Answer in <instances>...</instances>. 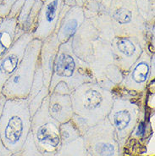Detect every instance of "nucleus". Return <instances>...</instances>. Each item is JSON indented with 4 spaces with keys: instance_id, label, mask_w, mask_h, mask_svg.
I'll use <instances>...</instances> for the list:
<instances>
[{
    "instance_id": "nucleus-1",
    "label": "nucleus",
    "mask_w": 155,
    "mask_h": 156,
    "mask_svg": "<svg viewBox=\"0 0 155 156\" xmlns=\"http://www.w3.org/2000/svg\"><path fill=\"white\" fill-rule=\"evenodd\" d=\"M74 115L71 121L82 136L93 126L107 118L114 94L97 82H86L70 94Z\"/></svg>"
},
{
    "instance_id": "nucleus-2",
    "label": "nucleus",
    "mask_w": 155,
    "mask_h": 156,
    "mask_svg": "<svg viewBox=\"0 0 155 156\" xmlns=\"http://www.w3.org/2000/svg\"><path fill=\"white\" fill-rule=\"evenodd\" d=\"M86 82H96L88 64L77 58L72 48V38L61 43L56 56L48 87L49 94H70Z\"/></svg>"
},
{
    "instance_id": "nucleus-3",
    "label": "nucleus",
    "mask_w": 155,
    "mask_h": 156,
    "mask_svg": "<svg viewBox=\"0 0 155 156\" xmlns=\"http://www.w3.org/2000/svg\"><path fill=\"white\" fill-rule=\"evenodd\" d=\"M114 98L108 120L114 130L121 150L136 126L147 115L146 92L135 94L121 90H113Z\"/></svg>"
},
{
    "instance_id": "nucleus-4",
    "label": "nucleus",
    "mask_w": 155,
    "mask_h": 156,
    "mask_svg": "<svg viewBox=\"0 0 155 156\" xmlns=\"http://www.w3.org/2000/svg\"><path fill=\"white\" fill-rule=\"evenodd\" d=\"M31 125V115L26 98L6 99L0 114V139L13 154L22 150Z\"/></svg>"
},
{
    "instance_id": "nucleus-5",
    "label": "nucleus",
    "mask_w": 155,
    "mask_h": 156,
    "mask_svg": "<svg viewBox=\"0 0 155 156\" xmlns=\"http://www.w3.org/2000/svg\"><path fill=\"white\" fill-rule=\"evenodd\" d=\"M42 41L33 38L26 48L19 66L3 87L1 94L6 99L27 98L38 66Z\"/></svg>"
},
{
    "instance_id": "nucleus-6",
    "label": "nucleus",
    "mask_w": 155,
    "mask_h": 156,
    "mask_svg": "<svg viewBox=\"0 0 155 156\" xmlns=\"http://www.w3.org/2000/svg\"><path fill=\"white\" fill-rule=\"evenodd\" d=\"M109 15L115 36L136 37L147 48V24L138 12L136 0H112Z\"/></svg>"
},
{
    "instance_id": "nucleus-7",
    "label": "nucleus",
    "mask_w": 155,
    "mask_h": 156,
    "mask_svg": "<svg viewBox=\"0 0 155 156\" xmlns=\"http://www.w3.org/2000/svg\"><path fill=\"white\" fill-rule=\"evenodd\" d=\"M60 124L48 112V96L31 117L30 133L36 147L44 156H54L61 146Z\"/></svg>"
},
{
    "instance_id": "nucleus-8",
    "label": "nucleus",
    "mask_w": 155,
    "mask_h": 156,
    "mask_svg": "<svg viewBox=\"0 0 155 156\" xmlns=\"http://www.w3.org/2000/svg\"><path fill=\"white\" fill-rule=\"evenodd\" d=\"M87 154L91 156H122L114 130L108 120L90 127L82 136Z\"/></svg>"
},
{
    "instance_id": "nucleus-9",
    "label": "nucleus",
    "mask_w": 155,
    "mask_h": 156,
    "mask_svg": "<svg viewBox=\"0 0 155 156\" xmlns=\"http://www.w3.org/2000/svg\"><path fill=\"white\" fill-rule=\"evenodd\" d=\"M153 80L154 53L144 48L139 58L123 76L119 86L114 89L139 94L146 92L147 86Z\"/></svg>"
},
{
    "instance_id": "nucleus-10",
    "label": "nucleus",
    "mask_w": 155,
    "mask_h": 156,
    "mask_svg": "<svg viewBox=\"0 0 155 156\" xmlns=\"http://www.w3.org/2000/svg\"><path fill=\"white\" fill-rule=\"evenodd\" d=\"M110 44L114 64L123 76L137 60L145 48L138 39L132 37L115 36Z\"/></svg>"
},
{
    "instance_id": "nucleus-11",
    "label": "nucleus",
    "mask_w": 155,
    "mask_h": 156,
    "mask_svg": "<svg viewBox=\"0 0 155 156\" xmlns=\"http://www.w3.org/2000/svg\"><path fill=\"white\" fill-rule=\"evenodd\" d=\"M33 39L31 32H26L16 39L12 47L0 58V94L5 82L16 71L23 58L28 43Z\"/></svg>"
},
{
    "instance_id": "nucleus-12",
    "label": "nucleus",
    "mask_w": 155,
    "mask_h": 156,
    "mask_svg": "<svg viewBox=\"0 0 155 156\" xmlns=\"http://www.w3.org/2000/svg\"><path fill=\"white\" fill-rule=\"evenodd\" d=\"M63 0H44L37 20L33 38L43 41L55 33L62 7Z\"/></svg>"
},
{
    "instance_id": "nucleus-13",
    "label": "nucleus",
    "mask_w": 155,
    "mask_h": 156,
    "mask_svg": "<svg viewBox=\"0 0 155 156\" xmlns=\"http://www.w3.org/2000/svg\"><path fill=\"white\" fill-rule=\"evenodd\" d=\"M97 30L92 21L86 19L72 37V48L76 56L86 64L89 62L93 53L96 40L98 38Z\"/></svg>"
},
{
    "instance_id": "nucleus-14",
    "label": "nucleus",
    "mask_w": 155,
    "mask_h": 156,
    "mask_svg": "<svg viewBox=\"0 0 155 156\" xmlns=\"http://www.w3.org/2000/svg\"><path fill=\"white\" fill-rule=\"evenodd\" d=\"M85 20L82 6H74L67 11L61 9L55 32L60 44L72 38Z\"/></svg>"
},
{
    "instance_id": "nucleus-15",
    "label": "nucleus",
    "mask_w": 155,
    "mask_h": 156,
    "mask_svg": "<svg viewBox=\"0 0 155 156\" xmlns=\"http://www.w3.org/2000/svg\"><path fill=\"white\" fill-rule=\"evenodd\" d=\"M59 45L60 43L58 42L55 33L51 34L49 37L42 41V46L39 55V66L43 71L44 84L48 87L50 84Z\"/></svg>"
},
{
    "instance_id": "nucleus-16",
    "label": "nucleus",
    "mask_w": 155,
    "mask_h": 156,
    "mask_svg": "<svg viewBox=\"0 0 155 156\" xmlns=\"http://www.w3.org/2000/svg\"><path fill=\"white\" fill-rule=\"evenodd\" d=\"M48 112L59 124L71 120L74 112L70 94L52 93L48 95Z\"/></svg>"
},
{
    "instance_id": "nucleus-17",
    "label": "nucleus",
    "mask_w": 155,
    "mask_h": 156,
    "mask_svg": "<svg viewBox=\"0 0 155 156\" xmlns=\"http://www.w3.org/2000/svg\"><path fill=\"white\" fill-rule=\"evenodd\" d=\"M48 95H49V89L44 84L43 71L39 66L38 60V66L36 70L31 90H30L29 95L26 98L31 117L35 114L36 111L39 109V107L42 105L44 99Z\"/></svg>"
},
{
    "instance_id": "nucleus-18",
    "label": "nucleus",
    "mask_w": 155,
    "mask_h": 156,
    "mask_svg": "<svg viewBox=\"0 0 155 156\" xmlns=\"http://www.w3.org/2000/svg\"><path fill=\"white\" fill-rule=\"evenodd\" d=\"M17 19L7 16L0 23V58L12 47L16 41Z\"/></svg>"
},
{
    "instance_id": "nucleus-19",
    "label": "nucleus",
    "mask_w": 155,
    "mask_h": 156,
    "mask_svg": "<svg viewBox=\"0 0 155 156\" xmlns=\"http://www.w3.org/2000/svg\"><path fill=\"white\" fill-rule=\"evenodd\" d=\"M89 20L97 30L99 38L103 39L108 43H111L114 37H115V34L109 12L100 14L96 17Z\"/></svg>"
},
{
    "instance_id": "nucleus-20",
    "label": "nucleus",
    "mask_w": 155,
    "mask_h": 156,
    "mask_svg": "<svg viewBox=\"0 0 155 156\" xmlns=\"http://www.w3.org/2000/svg\"><path fill=\"white\" fill-rule=\"evenodd\" d=\"M87 154L82 136L70 143L61 144L54 156H87Z\"/></svg>"
},
{
    "instance_id": "nucleus-21",
    "label": "nucleus",
    "mask_w": 155,
    "mask_h": 156,
    "mask_svg": "<svg viewBox=\"0 0 155 156\" xmlns=\"http://www.w3.org/2000/svg\"><path fill=\"white\" fill-rule=\"evenodd\" d=\"M59 134H60L61 144H65L82 137V135L80 134L78 129L71 120L65 123L60 124Z\"/></svg>"
},
{
    "instance_id": "nucleus-22",
    "label": "nucleus",
    "mask_w": 155,
    "mask_h": 156,
    "mask_svg": "<svg viewBox=\"0 0 155 156\" xmlns=\"http://www.w3.org/2000/svg\"><path fill=\"white\" fill-rule=\"evenodd\" d=\"M138 12L147 24H154V3L151 0H136Z\"/></svg>"
},
{
    "instance_id": "nucleus-23",
    "label": "nucleus",
    "mask_w": 155,
    "mask_h": 156,
    "mask_svg": "<svg viewBox=\"0 0 155 156\" xmlns=\"http://www.w3.org/2000/svg\"><path fill=\"white\" fill-rule=\"evenodd\" d=\"M82 9L86 19H92L100 14L109 12L98 2L87 0L82 3Z\"/></svg>"
},
{
    "instance_id": "nucleus-24",
    "label": "nucleus",
    "mask_w": 155,
    "mask_h": 156,
    "mask_svg": "<svg viewBox=\"0 0 155 156\" xmlns=\"http://www.w3.org/2000/svg\"><path fill=\"white\" fill-rule=\"evenodd\" d=\"M19 156H44L42 153L39 152V150L36 147L31 133H29L23 148L19 153Z\"/></svg>"
},
{
    "instance_id": "nucleus-25",
    "label": "nucleus",
    "mask_w": 155,
    "mask_h": 156,
    "mask_svg": "<svg viewBox=\"0 0 155 156\" xmlns=\"http://www.w3.org/2000/svg\"><path fill=\"white\" fill-rule=\"evenodd\" d=\"M16 0H3L0 6V17L2 19L6 18L9 16L13 4L16 3Z\"/></svg>"
},
{
    "instance_id": "nucleus-26",
    "label": "nucleus",
    "mask_w": 155,
    "mask_h": 156,
    "mask_svg": "<svg viewBox=\"0 0 155 156\" xmlns=\"http://www.w3.org/2000/svg\"><path fill=\"white\" fill-rule=\"evenodd\" d=\"M26 0H16V3L13 4L11 9H10V12L9 14V17H11V18H14V17H17L18 14H19L20 9L22 8L24 3H25Z\"/></svg>"
},
{
    "instance_id": "nucleus-27",
    "label": "nucleus",
    "mask_w": 155,
    "mask_h": 156,
    "mask_svg": "<svg viewBox=\"0 0 155 156\" xmlns=\"http://www.w3.org/2000/svg\"><path fill=\"white\" fill-rule=\"evenodd\" d=\"M12 154H13L6 148V147L3 144V142L0 139V156H11Z\"/></svg>"
},
{
    "instance_id": "nucleus-28",
    "label": "nucleus",
    "mask_w": 155,
    "mask_h": 156,
    "mask_svg": "<svg viewBox=\"0 0 155 156\" xmlns=\"http://www.w3.org/2000/svg\"><path fill=\"white\" fill-rule=\"evenodd\" d=\"M82 3L83 2H85V1H87V0H82ZM92 1H96V2H98V3H100L108 11H109V6H110V4H111V2H112V0H92Z\"/></svg>"
},
{
    "instance_id": "nucleus-29",
    "label": "nucleus",
    "mask_w": 155,
    "mask_h": 156,
    "mask_svg": "<svg viewBox=\"0 0 155 156\" xmlns=\"http://www.w3.org/2000/svg\"><path fill=\"white\" fill-rule=\"evenodd\" d=\"M76 2L77 3L79 6H82V0H76Z\"/></svg>"
},
{
    "instance_id": "nucleus-30",
    "label": "nucleus",
    "mask_w": 155,
    "mask_h": 156,
    "mask_svg": "<svg viewBox=\"0 0 155 156\" xmlns=\"http://www.w3.org/2000/svg\"><path fill=\"white\" fill-rule=\"evenodd\" d=\"M11 156H19V153H18V154H12Z\"/></svg>"
},
{
    "instance_id": "nucleus-31",
    "label": "nucleus",
    "mask_w": 155,
    "mask_h": 156,
    "mask_svg": "<svg viewBox=\"0 0 155 156\" xmlns=\"http://www.w3.org/2000/svg\"><path fill=\"white\" fill-rule=\"evenodd\" d=\"M2 2H3V0H0V6H1V4H2Z\"/></svg>"
},
{
    "instance_id": "nucleus-32",
    "label": "nucleus",
    "mask_w": 155,
    "mask_h": 156,
    "mask_svg": "<svg viewBox=\"0 0 155 156\" xmlns=\"http://www.w3.org/2000/svg\"><path fill=\"white\" fill-rule=\"evenodd\" d=\"M2 20H3V19H2V18L0 17V23H1V21H2Z\"/></svg>"
},
{
    "instance_id": "nucleus-33",
    "label": "nucleus",
    "mask_w": 155,
    "mask_h": 156,
    "mask_svg": "<svg viewBox=\"0 0 155 156\" xmlns=\"http://www.w3.org/2000/svg\"><path fill=\"white\" fill-rule=\"evenodd\" d=\"M87 156H91V155H89V154H87Z\"/></svg>"
},
{
    "instance_id": "nucleus-34",
    "label": "nucleus",
    "mask_w": 155,
    "mask_h": 156,
    "mask_svg": "<svg viewBox=\"0 0 155 156\" xmlns=\"http://www.w3.org/2000/svg\"><path fill=\"white\" fill-rule=\"evenodd\" d=\"M42 1H43H43H44V0H42Z\"/></svg>"
},
{
    "instance_id": "nucleus-35",
    "label": "nucleus",
    "mask_w": 155,
    "mask_h": 156,
    "mask_svg": "<svg viewBox=\"0 0 155 156\" xmlns=\"http://www.w3.org/2000/svg\"><path fill=\"white\" fill-rule=\"evenodd\" d=\"M151 1H152V0H151ZM152 2H153V1H152ZM153 3H154V2H153Z\"/></svg>"
},
{
    "instance_id": "nucleus-36",
    "label": "nucleus",
    "mask_w": 155,
    "mask_h": 156,
    "mask_svg": "<svg viewBox=\"0 0 155 156\" xmlns=\"http://www.w3.org/2000/svg\"><path fill=\"white\" fill-rule=\"evenodd\" d=\"M141 156H143V155H141Z\"/></svg>"
}]
</instances>
